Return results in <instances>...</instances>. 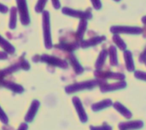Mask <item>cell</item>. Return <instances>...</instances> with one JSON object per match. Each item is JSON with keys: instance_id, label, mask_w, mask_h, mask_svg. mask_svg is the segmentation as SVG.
I'll return each instance as SVG.
<instances>
[{"instance_id": "obj_1", "label": "cell", "mask_w": 146, "mask_h": 130, "mask_svg": "<svg viewBox=\"0 0 146 130\" xmlns=\"http://www.w3.org/2000/svg\"><path fill=\"white\" fill-rule=\"evenodd\" d=\"M43 31H44V45L45 48L49 49L52 47V43H51V36H50V13L46 10L43 11Z\"/></svg>"}, {"instance_id": "obj_2", "label": "cell", "mask_w": 146, "mask_h": 130, "mask_svg": "<svg viewBox=\"0 0 146 130\" xmlns=\"http://www.w3.org/2000/svg\"><path fill=\"white\" fill-rule=\"evenodd\" d=\"M16 3L21 24L23 26H28L30 24V16L28 13L27 0H16Z\"/></svg>"}, {"instance_id": "obj_3", "label": "cell", "mask_w": 146, "mask_h": 130, "mask_svg": "<svg viewBox=\"0 0 146 130\" xmlns=\"http://www.w3.org/2000/svg\"><path fill=\"white\" fill-rule=\"evenodd\" d=\"M89 10V9H88ZM80 11V10H75V9H69V8H63L62 9V13L64 14H67V15H69V16H73V17H78V18H80V19H90L92 17V14L91 12L89 11Z\"/></svg>"}, {"instance_id": "obj_4", "label": "cell", "mask_w": 146, "mask_h": 130, "mask_svg": "<svg viewBox=\"0 0 146 130\" xmlns=\"http://www.w3.org/2000/svg\"><path fill=\"white\" fill-rule=\"evenodd\" d=\"M37 57L39 59V61L42 62H45L49 65H52V66H56L59 67H67V63L60 59H57L56 57L50 56V55H47V54H43L41 56L37 55Z\"/></svg>"}, {"instance_id": "obj_5", "label": "cell", "mask_w": 146, "mask_h": 130, "mask_svg": "<svg viewBox=\"0 0 146 130\" xmlns=\"http://www.w3.org/2000/svg\"><path fill=\"white\" fill-rule=\"evenodd\" d=\"M39 105H40V103H39V101L37 100H34L32 102V104H31V106H30V108H29V110H28V112H27L26 117H25V121H26V122L31 123V122L33 120V118H35L36 113H37V112H38V110Z\"/></svg>"}, {"instance_id": "obj_6", "label": "cell", "mask_w": 146, "mask_h": 130, "mask_svg": "<svg viewBox=\"0 0 146 130\" xmlns=\"http://www.w3.org/2000/svg\"><path fill=\"white\" fill-rule=\"evenodd\" d=\"M113 32H122V33H140L142 30L139 27H129V26H114L111 27Z\"/></svg>"}, {"instance_id": "obj_7", "label": "cell", "mask_w": 146, "mask_h": 130, "mask_svg": "<svg viewBox=\"0 0 146 130\" xmlns=\"http://www.w3.org/2000/svg\"><path fill=\"white\" fill-rule=\"evenodd\" d=\"M0 85H2V86H4L5 88H8L9 89H10V90H12L13 92H15V93H22L23 91H24V89L21 86V85H19V84H16V83H12V82H5L4 80L3 81H2L1 83H0Z\"/></svg>"}, {"instance_id": "obj_8", "label": "cell", "mask_w": 146, "mask_h": 130, "mask_svg": "<svg viewBox=\"0 0 146 130\" xmlns=\"http://www.w3.org/2000/svg\"><path fill=\"white\" fill-rule=\"evenodd\" d=\"M0 47L8 54H14L15 52V47L10 43H9L6 39H4L1 35H0Z\"/></svg>"}, {"instance_id": "obj_9", "label": "cell", "mask_w": 146, "mask_h": 130, "mask_svg": "<svg viewBox=\"0 0 146 130\" xmlns=\"http://www.w3.org/2000/svg\"><path fill=\"white\" fill-rule=\"evenodd\" d=\"M17 8L12 7L10 9V15H9V26L10 29H15L16 27V14H17Z\"/></svg>"}, {"instance_id": "obj_10", "label": "cell", "mask_w": 146, "mask_h": 130, "mask_svg": "<svg viewBox=\"0 0 146 130\" xmlns=\"http://www.w3.org/2000/svg\"><path fill=\"white\" fill-rule=\"evenodd\" d=\"M86 24H87L86 20H85V19H81L80 20V26H79V29H78V32H77L78 33V36L80 37H82L83 33H84V32H85V30L86 28Z\"/></svg>"}, {"instance_id": "obj_11", "label": "cell", "mask_w": 146, "mask_h": 130, "mask_svg": "<svg viewBox=\"0 0 146 130\" xmlns=\"http://www.w3.org/2000/svg\"><path fill=\"white\" fill-rule=\"evenodd\" d=\"M48 0H38L36 6H35V11L37 13H43L44 6L46 4Z\"/></svg>"}, {"instance_id": "obj_12", "label": "cell", "mask_w": 146, "mask_h": 130, "mask_svg": "<svg viewBox=\"0 0 146 130\" xmlns=\"http://www.w3.org/2000/svg\"><path fill=\"white\" fill-rule=\"evenodd\" d=\"M24 55H25V54H23L22 56L20 57V59H19V60H20L19 65H20V66H21V69H23V70H29L30 65H29V63L24 59Z\"/></svg>"}, {"instance_id": "obj_13", "label": "cell", "mask_w": 146, "mask_h": 130, "mask_svg": "<svg viewBox=\"0 0 146 130\" xmlns=\"http://www.w3.org/2000/svg\"><path fill=\"white\" fill-rule=\"evenodd\" d=\"M0 121L3 123H9V119H8V117L7 115L5 114V112L3 111V109L1 108L0 106Z\"/></svg>"}, {"instance_id": "obj_14", "label": "cell", "mask_w": 146, "mask_h": 130, "mask_svg": "<svg viewBox=\"0 0 146 130\" xmlns=\"http://www.w3.org/2000/svg\"><path fill=\"white\" fill-rule=\"evenodd\" d=\"M92 4H93V7L95 9L98 10L102 8V3H101V1L100 0H91Z\"/></svg>"}, {"instance_id": "obj_15", "label": "cell", "mask_w": 146, "mask_h": 130, "mask_svg": "<svg viewBox=\"0 0 146 130\" xmlns=\"http://www.w3.org/2000/svg\"><path fill=\"white\" fill-rule=\"evenodd\" d=\"M51 2H52V4H53L54 9H60L61 3H60V1L59 0H51Z\"/></svg>"}, {"instance_id": "obj_16", "label": "cell", "mask_w": 146, "mask_h": 130, "mask_svg": "<svg viewBox=\"0 0 146 130\" xmlns=\"http://www.w3.org/2000/svg\"><path fill=\"white\" fill-rule=\"evenodd\" d=\"M8 11H9L8 7L5 6V5H3V4H2V3H0V13H2V14H6Z\"/></svg>"}, {"instance_id": "obj_17", "label": "cell", "mask_w": 146, "mask_h": 130, "mask_svg": "<svg viewBox=\"0 0 146 130\" xmlns=\"http://www.w3.org/2000/svg\"><path fill=\"white\" fill-rule=\"evenodd\" d=\"M27 128H28L27 124L25 123H21V124L20 125L19 129L17 130H27Z\"/></svg>"}, {"instance_id": "obj_18", "label": "cell", "mask_w": 146, "mask_h": 130, "mask_svg": "<svg viewBox=\"0 0 146 130\" xmlns=\"http://www.w3.org/2000/svg\"><path fill=\"white\" fill-rule=\"evenodd\" d=\"M8 58V54L6 52H0V60H5Z\"/></svg>"}, {"instance_id": "obj_19", "label": "cell", "mask_w": 146, "mask_h": 130, "mask_svg": "<svg viewBox=\"0 0 146 130\" xmlns=\"http://www.w3.org/2000/svg\"><path fill=\"white\" fill-rule=\"evenodd\" d=\"M142 21H143V23L146 24V16H144V17H143V19H142Z\"/></svg>"}, {"instance_id": "obj_20", "label": "cell", "mask_w": 146, "mask_h": 130, "mask_svg": "<svg viewBox=\"0 0 146 130\" xmlns=\"http://www.w3.org/2000/svg\"><path fill=\"white\" fill-rule=\"evenodd\" d=\"M115 1H116V2H119V1H121V0H115Z\"/></svg>"}]
</instances>
